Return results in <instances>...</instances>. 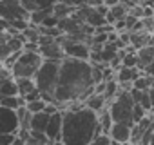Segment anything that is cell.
Segmentation results:
<instances>
[{
  "label": "cell",
  "mask_w": 154,
  "mask_h": 145,
  "mask_svg": "<svg viewBox=\"0 0 154 145\" xmlns=\"http://www.w3.org/2000/svg\"><path fill=\"white\" fill-rule=\"evenodd\" d=\"M94 76H93V63L87 60L63 58L60 67V76L54 89V100L60 111H65L69 103L84 102L94 94Z\"/></svg>",
  "instance_id": "cell-1"
},
{
  "label": "cell",
  "mask_w": 154,
  "mask_h": 145,
  "mask_svg": "<svg viewBox=\"0 0 154 145\" xmlns=\"http://www.w3.org/2000/svg\"><path fill=\"white\" fill-rule=\"evenodd\" d=\"M98 134H103L98 113L87 107L80 111H63L62 141L65 145H91Z\"/></svg>",
  "instance_id": "cell-2"
},
{
  "label": "cell",
  "mask_w": 154,
  "mask_h": 145,
  "mask_svg": "<svg viewBox=\"0 0 154 145\" xmlns=\"http://www.w3.org/2000/svg\"><path fill=\"white\" fill-rule=\"evenodd\" d=\"M60 67H62L60 60H44L42 67L38 69L35 76L36 89L42 93V100H45L47 103H56L54 89L58 84V76H60Z\"/></svg>",
  "instance_id": "cell-3"
},
{
  "label": "cell",
  "mask_w": 154,
  "mask_h": 145,
  "mask_svg": "<svg viewBox=\"0 0 154 145\" xmlns=\"http://www.w3.org/2000/svg\"><path fill=\"white\" fill-rule=\"evenodd\" d=\"M134 105L136 102L132 100L131 91H120V94L109 105L114 123H125V125L134 127Z\"/></svg>",
  "instance_id": "cell-4"
},
{
  "label": "cell",
  "mask_w": 154,
  "mask_h": 145,
  "mask_svg": "<svg viewBox=\"0 0 154 145\" xmlns=\"http://www.w3.org/2000/svg\"><path fill=\"white\" fill-rule=\"evenodd\" d=\"M44 63V56L40 53H33V51H24L20 54V58L17 60V63L11 67L13 78H35L38 69Z\"/></svg>",
  "instance_id": "cell-5"
},
{
  "label": "cell",
  "mask_w": 154,
  "mask_h": 145,
  "mask_svg": "<svg viewBox=\"0 0 154 145\" xmlns=\"http://www.w3.org/2000/svg\"><path fill=\"white\" fill-rule=\"evenodd\" d=\"M60 42L63 45V53L67 58H76V60H91V45L84 44V42H76L72 38H69L67 35L60 36Z\"/></svg>",
  "instance_id": "cell-6"
},
{
  "label": "cell",
  "mask_w": 154,
  "mask_h": 145,
  "mask_svg": "<svg viewBox=\"0 0 154 145\" xmlns=\"http://www.w3.org/2000/svg\"><path fill=\"white\" fill-rule=\"evenodd\" d=\"M38 47H40V54L44 56V60H63L65 58V53H63V45L60 42V38H54V36H44L40 38L38 42Z\"/></svg>",
  "instance_id": "cell-7"
},
{
  "label": "cell",
  "mask_w": 154,
  "mask_h": 145,
  "mask_svg": "<svg viewBox=\"0 0 154 145\" xmlns=\"http://www.w3.org/2000/svg\"><path fill=\"white\" fill-rule=\"evenodd\" d=\"M22 129L18 113L8 107H0V134H18Z\"/></svg>",
  "instance_id": "cell-8"
},
{
  "label": "cell",
  "mask_w": 154,
  "mask_h": 145,
  "mask_svg": "<svg viewBox=\"0 0 154 145\" xmlns=\"http://www.w3.org/2000/svg\"><path fill=\"white\" fill-rule=\"evenodd\" d=\"M29 11L22 6L20 0H2V20H29Z\"/></svg>",
  "instance_id": "cell-9"
},
{
  "label": "cell",
  "mask_w": 154,
  "mask_h": 145,
  "mask_svg": "<svg viewBox=\"0 0 154 145\" xmlns=\"http://www.w3.org/2000/svg\"><path fill=\"white\" fill-rule=\"evenodd\" d=\"M62 129H63V111H60L56 114H51V120H49V125H47V131H45L51 143L62 141Z\"/></svg>",
  "instance_id": "cell-10"
},
{
  "label": "cell",
  "mask_w": 154,
  "mask_h": 145,
  "mask_svg": "<svg viewBox=\"0 0 154 145\" xmlns=\"http://www.w3.org/2000/svg\"><path fill=\"white\" fill-rule=\"evenodd\" d=\"M109 136L112 138L114 143H129L131 136H132V127L125 125V123H114Z\"/></svg>",
  "instance_id": "cell-11"
},
{
  "label": "cell",
  "mask_w": 154,
  "mask_h": 145,
  "mask_svg": "<svg viewBox=\"0 0 154 145\" xmlns=\"http://www.w3.org/2000/svg\"><path fill=\"white\" fill-rule=\"evenodd\" d=\"M141 75H143V71L138 67H120L116 72V80H118V84H127V82L134 84Z\"/></svg>",
  "instance_id": "cell-12"
},
{
  "label": "cell",
  "mask_w": 154,
  "mask_h": 145,
  "mask_svg": "<svg viewBox=\"0 0 154 145\" xmlns=\"http://www.w3.org/2000/svg\"><path fill=\"white\" fill-rule=\"evenodd\" d=\"M58 0H22V6L31 13H36V11H44V9H53L56 6Z\"/></svg>",
  "instance_id": "cell-13"
},
{
  "label": "cell",
  "mask_w": 154,
  "mask_h": 145,
  "mask_svg": "<svg viewBox=\"0 0 154 145\" xmlns=\"http://www.w3.org/2000/svg\"><path fill=\"white\" fill-rule=\"evenodd\" d=\"M85 107L100 114L103 109H107V107H109V103H107V100H105V96H103V94H96V93H94V94H91V96L85 100Z\"/></svg>",
  "instance_id": "cell-14"
},
{
  "label": "cell",
  "mask_w": 154,
  "mask_h": 145,
  "mask_svg": "<svg viewBox=\"0 0 154 145\" xmlns=\"http://www.w3.org/2000/svg\"><path fill=\"white\" fill-rule=\"evenodd\" d=\"M0 96H20V93H18V84H17L15 78L0 80Z\"/></svg>",
  "instance_id": "cell-15"
},
{
  "label": "cell",
  "mask_w": 154,
  "mask_h": 145,
  "mask_svg": "<svg viewBox=\"0 0 154 145\" xmlns=\"http://www.w3.org/2000/svg\"><path fill=\"white\" fill-rule=\"evenodd\" d=\"M49 120H51V114H47V113L33 114V120H31V131L45 132V131H47V125H49Z\"/></svg>",
  "instance_id": "cell-16"
},
{
  "label": "cell",
  "mask_w": 154,
  "mask_h": 145,
  "mask_svg": "<svg viewBox=\"0 0 154 145\" xmlns=\"http://www.w3.org/2000/svg\"><path fill=\"white\" fill-rule=\"evenodd\" d=\"M24 105H27V102L22 96H0V107H8V109L18 111Z\"/></svg>",
  "instance_id": "cell-17"
},
{
  "label": "cell",
  "mask_w": 154,
  "mask_h": 145,
  "mask_svg": "<svg viewBox=\"0 0 154 145\" xmlns=\"http://www.w3.org/2000/svg\"><path fill=\"white\" fill-rule=\"evenodd\" d=\"M17 84H18V93H20L22 98H26L27 94H31V93L36 89V82H35V78H18Z\"/></svg>",
  "instance_id": "cell-18"
},
{
  "label": "cell",
  "mask_w": 154,
  "mask_h": 145,
  "mask_svg": "<svg viewBox=\"0 0 154 145\" xmlns=\"http://www.w3.org/2000/svg\"><path fill=\"white\" fill-rule=\"evenodd\" d=\"M100 125H102L103 134H111V129H112V125H114V120H112V116H111L109 107L100 113Z\"/></svg>",
  "instance_id": "cell-19"
},
{
  "label": "cell",
  "mask_w": 154,
  "mask_h": 145,
  "mask_svg": "<svg viewBox=\"0 0 154 145\" xmlns=\"http://www.w3.org/2000/svg\"><path fill=\"white\" fill-rule=\"evenodd\" d=\"M154 87V76H149L145 75V71H143V75L134 82V89H141V91H150Z\"/></svg>",
  "instance_id": "cell-20"
},
{
  "label": "cell",
  "mask_w": 154,
  "mask_h": 145,
  "mask_svg": "<svg viewBox=\"0 0 154 145\" xmlns=\"http://www.w3.org/2000/svg\"><path fill=\"white\" fill-rule=\"evenodd\" d=\"M27 109H29L33 114H38V113H45V109H47V102H45V100L29 102V103H27Z\"/></svg>",
  "instance_id": "cell-21"
},
{
  "label": "cell",
  "mask_w": 154,
  "mask_h": 145,
  "mask_svg": "<svg viewBox=\"0 0 154 145\" xmlns=\"http://www.w3.org/2000/svg\"><path fill=\"white\" fill-rule=\"evenodd\" d=\"M114 141H112V138L109 136V134H98L94 140H93V143L91 145H112Z\"/></svg>",
  "instance_id": "cell-22"
},
{
  "label": "cell",
  "mask_w": 154,
  "mask_h": 145,
  "mask_svg": "<svg viewBox=\"0 0 154 145\" xmlns=\"http://www.w3.org/2000/svg\"><path fill=\"white\" fill-rule=\"evenodd\" d=\"M18 134H0V145H13Z\"/></svg>",
  "instance_id": "cell-23"
},
{
  "label": "cell",
  "mask_w": 154,
  "mask_h": 145,
  "mask_svg": "<svg viewBox=\"0 0 154 145\" xmlns=\"http://www.w3.org/2000/svg\"><path fill=\"white\" fill-rule=\"evenodd\" d=\"M67 4L78 9V8H82V6H87V0H67Z\"/></svg>",
  "instance_id": "cell-24"
},
{
  "label": "cell",
  "mask_w": 154,
  "mask_h": 145,
  "mask_svg": "<svg viewBox=\"0 0 154 145\" xmlns=\"http://www.w3.org/2000/svg\"><path fill=\"white\" fill-rule=\"evenodd\" d=\"M118 4H122V0H105V6L111 9V8H114V6H118Z\"/></svg>",
  "instance_id": "cell-25"
},
{
  "label": "cell",
  "mask_w": 154,
  "mask_h": 145,
  "mask_svg": "<svg viewBox=\"0 0 154 145\" xmlns=\"http://www.w3.org/2000/svg\"><path fill=\"white\" fill-rule=\"evenodd\" d=\"M13 145H27V143H26V140H22V138H17Z\"/></svg>",
  "instance_id": "cell-26"
},
{
  "label": "cell",
  "mask_w": 154,
  "mask_h": 145,
  "mask_svg": "<svg viewBox=\"0 0 154 145\" xmlns=\"http://www.w3.org/2000/svg\"><path fill=\"white\" fill-rule=\"evenodd\" d=\"M149 93H150V102H152V114H154V87H152Z\"/></svg>",
  "instance_id": "cell-27"
},
{
  "label": "cell",
  "mask_w": 154,
  "mask_h": 145,
  "mask_svg": "<svg viewBox=\"0 0 154 145\" xmlns=\"http://www.w3.org/2000/svg\"><path fill=\"white\" fill-rule=\"evenodd\" d=\"M112 145H134V143H131V141H129V143H112Z\"/></svg>",
  "instance_id": "cell-28"
},
{
  "label": "cell",
  "mask_w": 154,
  "mask_h": 145,
  "mask_svg": "<svg viewBox=\"0 0 154 145\" xmlns=\"http://www.w3.org/2000/svg\"><path fill=\"white\" fill-rule=\"evenodd\" d=\"M51 145H65L63 141H54V143H51Z\"/></svg>",
  "instance_id": "cell-29"
},
{
  "label": "cell",
  "mask_w": 154,
  "mask_h": 145,
  "mask_svg": "<svg viewBox=\"0 0 154 145\" xmlns=\"http://www.w3.org/2000/svg\"><path fill=\"white\" fill-rule=\"evenodd\" d=\"M150 8H152V9H154V0H152V4H150Z\"/></svg>",
  "instance_id": "cell-30"
},
{
  "label": "cell",
  "mask_w": 154,
  "mask_h": 145,
  "mask_svg": "<svg viewBox=\"0 0 154 145\" xmlns=\"http://www.w3.org/2000/svg\"><path fill=\"white\" fill-rule=\"evenodd\" d=\"M150 145H154V136H152V141H150Z\"/></svg>",
  "instance_id": "cell-31"
},
{
  "label": "cell",
  "mask_w": 154,
  "mask_h": 145,
  "mask_svg": "<svg viewBox=\"0 0 154 145\" xmlns=\"http://www.w3.org/2000/svg\"><path fill=\"white\" fill-rule=\"evenodd\" d=\"M20 2H22V0H20Z\"/></svg>",
  "instance_id": "cell-32"
},
{
  "label": "cell",
  "mask_w": 154,
  "mask_h": 145,
  "mask_svg": "<svg viewBox=\"0 0 154 145\" xmlns=\"http://www.w3.org/2000/svg\"><path fill=\"white\" fill-rule=\"evenodd\" d=\"M152 35H154V33H152Z\"/></svg>",
  "instance_id": "cell-33"
}]
</instances>
